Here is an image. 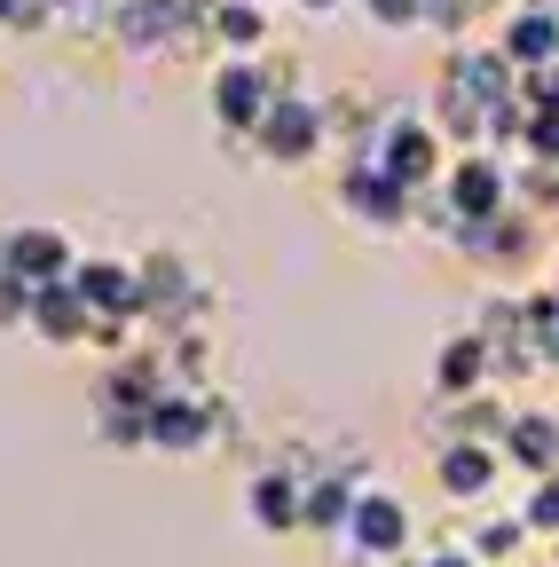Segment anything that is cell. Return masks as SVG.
<instances>
[{"label": "cell", "mask_w": 559, "mask_h": 567, "mask_svg": "<svg viewBox=\"0 0 559 567\" xmlns=\"http://www.w3.org/2000/svg\"><path fill=\"white\" fill-rule=\"evenodd\" d=\"M276 95H284V71H276L268 55H221V71H214V126L229 142H252L260 118L276 111Z\"/></svg>", "instance_id": "cell-1"}, {"label": "cell", "mask_w": 559, "mask_h": 567, "mask_svg": "<svg viewBox=\"0 0 559 567\" xmlns=\"http://www.w3.org/2000/svg\"><path fill=\"white\" fill-rule=\"evenodd\" d=\"M371 166H386L410 197H417V189H434V182L449 174L434 118H417V111H386V118H379V134H371Z\"/></svg>", "instance_id": "cell-2"}, {"label": "cell", "mask_w": 559, "mask_h": 567, "mask_svg": "<svg viewBox=\"0 0 559 567\" xmlns=\"http://www.w3.org/2000/svg\"><path fill=\"white\" fill-rule=\"evenodd\" d=\"M221 425H229V410H221L214 386H166L151 402V450L158 457H197V450L221 442Z\"/></svg>", "instance_id": "cell-3"}, {"label": "cell", "mask_w": 559, "mask_h": 567, "mask_svg": "<svg viewBox=\"0 0 559 567\" xmlns=\"http://www.w3.org/2000/svg\"><path fill=\"white\" fill-rule=\"evenodd\" d=\"M323 103L315 95H300V87H284L276 95V111L260 118V134H252V151L268 158V166H308L315 151H323Z\"/></svg>", "instance_id": "cell-4"}, {"label": "cell", "mask_w": 559, "mask_h": 567, "mask_svg": "<svg viewBox=\"0 0 559 567\" xmlns=\"http://www.w3.org/2000/svg\"><path fill=\"white\" fill-rule=\"evenodd\" d=\"M0 268L24 276L32 292H40V284H72L80 276V252H72V237L48 229V221H17V229H0Z\"/></svg>", "instance_id": "cell-5"}, {"label": "cell", "mask_w": 559, "mask_h": 567, "mask_svg": "<svg viewBox=\"0 0 559 567\" xmlns=\"http://www.w3.org/2000/svg\"><path fill=\"white\" fill-rule=\"evenodd\" d=\"M346 559H410V505L394 488H363L346 513Z\"/></svg>", "instance_id": "cell-6"}, {"label": "cell", "mask_w": 559, "mask_h": 567, "mask_svg": "<svg viewBox=\"0 0 559 567\" xmlns=\"http://www.w3.org/2000/svg\"><path fill=\"white\" fill-rule=\"evenodd\" d=\"M111 32L126 55H166L174 40H189V9L182 0H111Z\"/></svg>", "instance_id": "cell-7"}, {"label": "cell", "mask_w": 559, "mask_h": 567, "mask_svg": "<svg viewBox=\"0 0 559 567\" xmlns=\"http://www.w3.org/2000/svg\"><path fill=\"white\" fill-rule=\"evenodd\" d=\"M442 205H449V221H497L505 213V158H480V151L449 158Z\"/></svg>", "instance_id": "cell-8"}, {"label": "cell", "mask_w": 559, "mask_h": 567, "mask_svg": "<svg viewBox=\"0 0 559 567\" xmlns=\"http://www.w3.org/2000/svg\"><path fill=\"white\" fill-rule=\"evenodd\" d=\"M339 205L355 213V221H371V229H402L410 221V189L386 174V166H371V158H346V174H339Z\"/></svg>", "instance_id": "cell-9"}, {"label": "cell", "mask_w": 559, "mask_h": 567, "mask_svg": "<svg viewBox=\"0 0 559 567\" xmlns=\"http://www.w3.org/2000/svg\"><path fill=\"white\" fill-rule=\"evenodd\" d=\"M72 284L95 323H143V268L134 260H80Z\"/></svg>", "instance_id": "cell-10"}, {"label": "cell", "mask_w": 559, "mask_h": 567, "mask_svg": "<svg viewBox=\"0 0 559 567\" xmlns=\"http://www.w3.org/2000/svg\"><path fill=\"white\" fill-rule=\"evenodd\" d=\"M497 473H505L497 442H442L434 450V488L449 496V505H480V496L497 488Z\"/></svg>", "instance_id": "cell-11"}, {"label": "cell", "mask_w": 559, "mask_h": 567, "mask_svg": "<svg viewBox=\"0 0 559 567\" xmlns=\"http://www.w3.org/2000/svg\"><path fill=\"white\" fill-rule=\"evenodd\" d=\"M371 481H363V465L346 457V465H331V473H308L300 481V528H315V536H346V513H355V496H363Z\"/></svg>", "instance_id": "cell-12"}, {"label": "cell", "mask_w": 559, "mask_h": 567, "mask_svg": "<svg viewBox=\"0 0 559 567\" xmlns=\"http://www.w3.org/2000/svg\"><path fill=\"white\" fill-rule=\"evenodd\" d=\"M300 481H308V473L260 465V473L245 481V520L268 528V536H300Z\"/></svg>", "instance_id": "cell-13"}, {"label": "cell", "mask_w": 559, "mask_h": 567, "mask_svg": "<svg viewBox=\"0 0 559 567\" xmlns=\"http://www.w3.org/2000/svg\"><path fill=\"white\" fill-rule=\"evenodd\" d=\"M24 331L48 339V347H80V339H95V316H87V300H80V284H40Z\"/></svg>", "instance_id": "cell-14"}, {"label": "cell", "mask_w": 559, "mask_h": 567, "mask_svg": "<svg viewBox=\"0 0 559 567\" xmlns=\"http://www.w3.org/2000/svg\"><path fill=\"white\" fill-rule=\"evenodd\" d=\"M505 465H520L528 481L559 473V417H551V410H513V425H505Z\"/></svg>", "instance_id": "cell-15"}, {"label": "cell", "mask_w": 559, "mask_h": 567, "mask_svg": "<svg viewBox=\"0 0 559 567\" xmlns=\"http://www.w3.org/2000/svg\"><path fill=\"white\" fill-rule=\"evenodd\" d=\"M497 55H505L513 71H544V63H559V17H551V9H520V17L497 32Z\"/></svg>", "instance_id": "cell-16"}, {"label": "cell", "mask_w": 559, "mask_h": 567, "mask_svg": "<svg viewBox=\"0 0 559 567\" xmlns=\"http://www.w3.org/2000/svg\"><path fill=\"white\" fill-rule=\"evenodd\" d=\"M488 363H497V354H488V339H480V331H457V339L434 354V386H442L449 402H473L480 379H488Z\"/></svg>", "instance_id": "cell-17"}, {"label": "cell", "mask_w": 559, "mask_h": 567, "mask_svg": "<svg viewBox=\"0 0 559 567\" xmlns=\"http://www.w3.org/2000/svg\"><path fill=\"white\" fill-rule=\"evenodd\" d=\"M205 32L221 40V55H260L268 48V9H260V0H221Z\"/></svg>", "instance_id": "cell-18"}, {"label": "cell", "mask_w": 559, "mask_h": 567, "mask_svg": "<svg viewBox=\"0 0 559 567\" xmlns=\"http://www.w3.org/2000/svg\"><path fill=\"white\" fill-rule=\"evenodd\" d=\"M457 544H465L480 567H497V559H513V551L528 544V520H520V513H505V520H480V528H465Z\"/></svg>", "instance_id": "cell-19"}, {"label": "cell", "mask_w": 559, "mask_h": 567, "mask_svg": "<svg viewBox=\"0 0 559 567\" xmlns=\"http://www.w3.org/2000/svg\"><path fill=\"white\" fill-rule=\"evenodd\" d=\"M520 520H528V536H559V473H544V481L528 488Z\"/></svg>", "instance_id": "cell-20"}, {"label": "cell", "mask_w": 559, "mask_h": 567, "mask_svg": "<svg viewBox=\"0 0 559 567\" xmlns=\"http://www.w3.org/2000/svg\"><path fill=\"white\" fill-rule=\"evenodd\" d=\"M32 323V284L0 268V331H24Z\"/></svg>", "instance_id": "cell-21"}, {"label": "cell", "mask_w": 559, "mask_h": 567, "mask_svg": "<svg viewBox=\"0 0 559 567\" xmlns=\"http://www.w3.org/2000/svg\"><path fill=\"white\" fill-rule=\"evenodd\" d=\"M371 24L379 32H410V24H426V0H363Z\"/></svg>", "instance_id": "cell-22"}, {"label": "cell", "mask_w": 559, "mask_h": 567, "mask_svg": "<svg viewBox=\"0 0 559 567\" xmlns=\"http://www.w3.org/2000/svg\"><path fill=\"white\" fill-rule=\"evenodd\" d=\"M55 24H63V32H95V24H111V17H103V0H55Z\"/></svg>", "instance_id": "cell-23"}, {"label": "cell", "mask_w": 559, "mask_h": 567, "mask_svg": "<svg viewBox=\"0 0 559 567\" xmlns=\"http://www.w3.org/2000/svg\"><path fill=\"white\" fill-rule=\"evenodd\" d=\"M410 567H480V559H473L465 544H434V551H417Z\"/></svg>", "instance_id": "cell-24"}, {"label": "cell", "mask_w": 559, "mask_h": 567, "mask_svg": "<svg viewBox=\"0 0 559 567\" xmlns=\"http://www.w3.org/2000/svg\"><path fill=\"white\" fill-rule=\"evenodd\" d=\"M300 9H308V17H331V9H346V0H300Z\"/></svg>", "instance_id": "cell-25"}, {"label": "cell", "mask_w": 559, "mask_h": 567, "mask_svg": "<svg viewBox=\"0 0 559 567\" xmlns=\"http://www.w3.org/2000/svg\"><path fill=\"white\" fill-rule=\"evenodd\" d=\"M426 9H442V0H426Z\"/></svg>", "instance_id": "cell-26"}, {"label": "cell", "mask_w": 559, "mask_h": 567, "mask_svg": "<svg viewBox=\"0 0 559 567\" xmlns=\"http://www.w3.org/2000/svg\"><path fill=\"white\" fill-rule=\"evenodd\" d=\"M260 9H268V0H260Z\"/></svg>", "instance_id": "cell-27"}]
</instances>
